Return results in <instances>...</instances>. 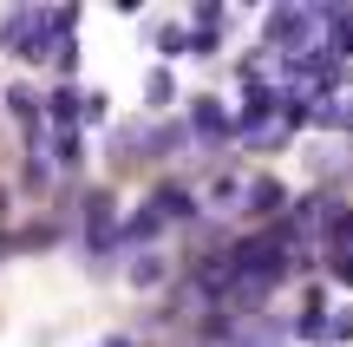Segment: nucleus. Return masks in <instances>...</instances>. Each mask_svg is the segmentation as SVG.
<instances>
[{"mask_svg":"<svg viewBox=\"0 0 353 347\" xmlns=\"http://www.w3.org/2000/svg\"><path fill=\"white\" fill-rule=\"evenodd\" d=\"M203 204H216V210H229V204H249V184H236V177H210Z\"/></svg>","mask_w":353,"mask_h":347,"instance_id":"obj_6","label":"nucleus"},{"mask_svg":"<svg viewBox=\"0 0 353 347\" xmlns=\"http://www.w3.org/2000/svg\"><path fill=\"white\" fill-rule=\"evenodd\" d=\"M52 144H59V164L65 170L85 164V138H79V125H59V131H52Z\"/></svg>","mask_w":353,"mask_h":347,"instance_id":"obj_7","label":"nucleus"},{"mask_svg":"<svg viewBox=\"0 0 353 347\" xmlns=\"http://www.w3.org/2000/svg\"><path fill=\"white\" fill-rule=\"evenodd\" d=\"M85 236L118 243V230H112V190H92V197H85Z\"/></svg>","mask_w":353,"mask_h":347,"instance_id":"obj_3","label":"nucleus"},{"mask_svg":"<svg viewBox=\"0 0 353 347\" xmlns=\"http://www.w3.org/2000/svg\"><path fill=\"white\" fill-rule=\"evenodd\" d=\"M157 230H164V217H157V210H151V204H144V210H138V217H131V223H125V230H118V243H151V236H157Z\"/></svg>","mask_w":353,"mask_h":347,"instance_id":"obj_5","label":"nucleus"},{"mask_svg":"<svg viewBox=\"0 0 353 347\" xmlns=\"http://www.w3.org/2000/svg\"><path fill=\"white\" fill-rule=\"evenodd\" d=\"M131 282H138V288H157V282H164V256L138 249V262H131Z\"/></svg>","mask_w":353,"mask_h":347,"instance_id":"obj_8","label":"nucleus"},{"mask_svg":"<svg viewBox=\"0 0 353 347\" xmlns=\"http://www.w3.org/2000/svg\"><path fill=\"white\" fill-rule=\"evenodd\" d=\"M0 204H7V190H0ZM0 217H7V210H0Z\"/></svg>","mask_w":353,"mask_h":347,"instance_id":"obj_10","label":"nucleus"},{"mask_svg":"<svg viewBox=\"0 0 353 347\" xmlns=\"http://www.w3.org/2000/svg\"><path fill=\"white\" fill-rule=\"evenodd\" d=\"M249 204H255V217H275V210L288 204V190H281L275 177H255V184H249Z\"/></svg>","mask_w":353,"mask_h":347,"instance_id":"obj_4","label":"nucleus"},{"mask_svg":"<svg viewBox=\"0 0 353 347\" xmlns=\"http://www.w3.org/2000/svg\"><path fill=\"white\" fill-rule=\"evenodd\" d=\"M190 131H203V138H229L236 118L223 112V99H196V105H190Z\"/></svg>","mask_w":353,"mask_h":347,"instance_id":"obj_2","label":"nucleus"},{"mask_svg":"<svg viewBox=\"0 0 353 347\" xmlns=\"http://www.w3.org/2000/svg\"><path fill=\"white\" fill-rule=\"evenodd\" d=\"M105 347H138V341H125V335H118V341H105Z\"/></svg>","mask_w":353,"mask_h":347,"instance_id":"obj_9","label":"nucleus"},{"mask_svg":"<svg viewBox=\"0 0 353 347\" xmlns=\"http://www.w3.org/2000/svg\"><path fill=\"white\" fill-rule=\"evenodd\" d=\"M151 210H157L164 223L196 217V210H203V190H190V184H157V190H151Z\"/></svg>","mask_w":353,"mask_h":347,"instance_id":"obj_1","label":"nucleus"}]
</instances>
